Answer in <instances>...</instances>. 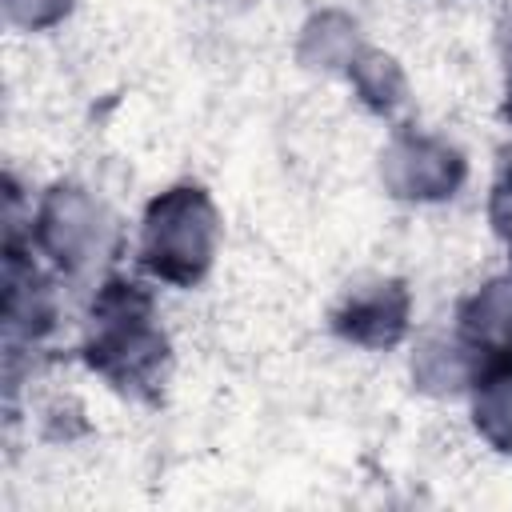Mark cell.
Here are the masks:
<instances>
[{
    "label": "cell",
    "instance_id": "7a4b0ae2",
    "mask_svg": "<svg viewBox=\"0 0 512 512\" xmlns=\"http://www.w3.org/2000/svg\"><path fill=\"white\" fill-rule=\"evenodd\" d=\"M216 240H220V220L208 192L196 184H176L160 192L144 212L140 264L152 276L188 288L208 272L216 256Z\"/></svg>",
    "mask_w": 512,
    "mask_h": 512
},
{
    "label": "cell",
    "instance_id": "8992f818",
    "mask_svg": "<svg viewBox=\"0 0 512 512\" xmlns=\"http://www.w3.org/2000/svg\"><path fill=\"white\" fill-rule=\"evenodd\" d=\"M460 340L472 356H512V272L460 304Z\"/></svg>",
    "mask_w": 512,
    "mask_h": 512
},
{
    "label": "cell",
    "instance_id": "ba28073f",
    "mask_svg": "<svg viewBox=\"0 0 512 512\" xmlns=\"http://www.w3.org/2000/svg\"><path fill=\"white\" fill-rule=\"evenodd\" d=\"M312 44H316V52H304V60H312L316 68L320 64L324 68H336V64L352 60V52H356V24L328 12V16H320V20L308 24L304 48H312Z\"/></svg>",
    "mask_w": 512,
    "mask_h": 512
},
{
    "label": "cell",
    "instance_id": "9c48e42d",
    "mask_svg": "<svg viewBox=\"0 0 512 512\" xmlns=\"http://www.w3.org/2000/svg\"><path fill=\"white\" fill-rule=\"evenodd\" d=\"M352 76H356V88L364 92V100L380 112H392L404 96V80L396 72V64L388 56H360L352 60Z\"/></svg>",
    "mask_w": 512,
    "mask_h": 512
},
{
    "label": "cell",
    "instance_id": "5b68a950",
    "mask_svg": "<svg viewBox=\"0 0 512 512\" xmlns=\"http://www.w3.org/2000/svg\"><path fill=\"white\" fill-rule=\"evenodd\" d=\"M332 328L364 348H392L408 328V288L400 280H376L352 288L332 312Z\"/></svg>",
    "mask_w": 512,
    "mask_h": 512
},
{
    "label": "cell",
    "instance_id": "52a82bcc",
    "mask_svg": "<svg viewBox=\"0 0 512 512\" xmlns=\"http://www.w3.org/2000/svg\"><path fill=\"white\" fill-rule=\"evenodd\" d=\"M472 420L476 432L504 456H512V356L484 360L472 380Z\"/></svg>",
    "mask_w": 512,
    "mask_h": 512
},
{
    "label": "cell",
    "instance_id": "277c9868",
    "mask_svg": "<svg viewBox=\"0 0 512 512\" xmlns=\"http://www.w3.org/2000/svg\"><path fill=\"white\" fill-rule=\"evenodd\" d=\"M380 176L400 200H444L464 184V156L424 132H396L380 156Z\"/></svg>",
    "mask_w": 512,
    "mask_h": 512
},
{
    "label": "cell",
    "instance_id": "3957f363",
    "mask_svg": "<svg viewBox=\"0 0 512 512\" xmlns=\"http://www.w3.org/2000/svg\"><path fill=\"white\" fill-rule=\"evenodd\" d=\"M112 224L108 212L72 184H60L44 196L36 212V244L64 268V272H84L92 260L108 252Z\"/></svg>",
    "mask_w": 512,
    "mask_h": 512
},
{
    "label": "cell",
    "instance_id": "7c38bea8",
    "mask_svg": "<svg viewBox=\"0 0 512 512\" xmlns=\"http://www.w3.org/2000/svg\"><path fill=\"white\" fill-rule=\"evenodd\" d=\"M504 116L512 120V80H508V100H504Z\"/></svg>",
    "mask_w": 512,
    "mask_h": 512
},
{
    "label": "cell",
    "instance_id": "8fae6325",
    "mask_svg": "<svg viewBox=\"0 0 512 512\" xmlns=\"http://www.w3.org/2000/svg\"><path fill=\"white\" fill-rule=\"evenodd\" d=\"M488 216H492L496 236L512 248V168L496 180V188H492V204H488Z\"/></svg>",
    "mask_w": 512,
    "mask_h": 512
},
{
    "label": "cell",
    "instance_id": "30bf717a",
    "mask_svg": "<svg viewBox=\"0 0 512 512\" xmlns=\"http://www.w3.org/2000/svg\"><path fill=\"white\" fill-rule=\"evenodd\" d=\"M4 8L20 28H48L68 16L72 0H4Z\"/></svg>",
    "mask_w": 512,
    "mask_h": 512
},
{
    "label": "cell",
    "instance_id": "6da1fadb",
    "mask_svg": "<svg viewBox=\"0 0 512 512\" xmlns=\"http://www.w3.org/2000/svg\"><path fill=\"white\" fill-rule=\"evenodd\" d=\"M84 360L120 392L156 396L168 368V340L156 324L152 296L140 284L108 280L96 292Z\"/></svg>",
    "mask_w": 512,
    "mask_h": 512
}]
</instances>
